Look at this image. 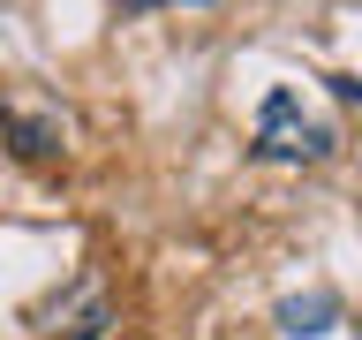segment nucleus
<instances>
[{"label": "nucleus", "mask_w": 362, "mask_h": 340, "mask_svg": "<svg viewBox=\"0 0 362 340\" xmlns=\"http://www.w3.org/2000/svg\"><path fill=\"white\" fill-rule=\"evenodd\" d=\"M0 136H16L23 159H53L61 152V113L30 106V98H0Z\"/></svg>", "instance_id": "nucleus-2"}, {"label": "nucleus", "mask_w": 362, "mask_h": 340, "mask_svg": "<svg viewBox=\"0 0 362 340\" xmlns=\"http://www.w3.org/2000/svg\"><path fill=\"white\" fill-rule=\"evenodd\" d=\"M332 144H339V129L317 121L287 84L264 91V106H257V144H249L257 159H272V166H317V159H332Z\"/></svg>", "instance_id": "nucleus-1"}, {"label": "nucleus", "mask_w": 362, "mask_h": 340, "mask_svg": "<svg viewBox=\"0 0 362 340\" xmlns=\"http://www.w3.org/2000/svg\"><path fill=\"white\" fill-rule=\"evenodd\" d=\"M332 317H339V295H332V288H317V295H287V302H279V333L317 340V333H332Z\"/></svg>", "instance_id": "nucleus-3"}]
</instances>
